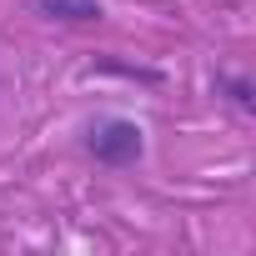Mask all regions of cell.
Segmentation results:
<instances>
[{
	"instance_id": "obj_1",
	"label": "cell",
	"mask_w": 256,
	"mask_h": 256,
	"mask_svg": "<svg viewBox=\"0 0 256 256\" xmlns=\"http://www.w3.org/2000/svg\"><path fill=\"white\" fill-rule=\"evenodd\" d=\"M86 151H90L96 166L126 171V166H136L146 156V131L136 120H126V116H100V120H90V131H86Z\"/></svg>"
},
{
	"instance_id": "obj_2",
	"label": "cell",
	"mask_w": 256,
	"mask_h": 256,
	"mask_svg": "<svg viewBox=\"0 0 256 256\" xmlns=\"http://www.w3.org/2000/svg\"><path fill=\"white\" fill-rule=\"evenodd\" d=\"M36 16L46 20H66V26H90L106 16V0H30Z\"/></svg>"
},
{
	"instance_id": "obj_3",
	"label": "cell",
	"mask_w": 256,
	"mask_h": 256,
	"mask_svg": "<svg viewBox=\"0 0 256 256\" xmlns=\"http://www.w3.org/2000/svg\"><path fill=\"white\" fill-rule=\"evenodd\" d=\"M216 90H226V100H231L236 110H251V80H241V76H216Z\"/></svg>"
}]
</instances>
